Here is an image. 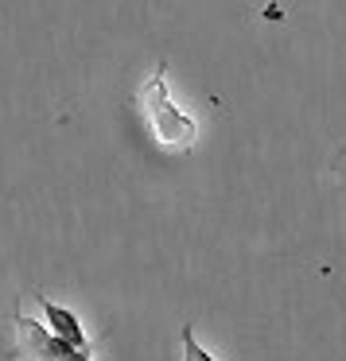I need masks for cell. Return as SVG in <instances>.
<instances>
[{"label":"cell","mask_w":346,"mask_h":361,"mask_svg":"<svg viewBox=\"0 0 346 361\" xmlns=\"http://www.w3.org/2000/svg\"><path fill=\"white\" fill-rule=\"evenodd\" d=\"M141 109H144V125H148L152 140L167 152H191L198 140V125L191 113H183L172 102L167 90V63H160L152 71V78L141 86Z\"/></svg>","instance_id":"cell-1"},{"label":"cell","mask_w":346,"mask_h":361,"mask_svg":"<svg viewBox=\"0 0 346 361\" xmlns=\"http://www.w3.org/2000/svg\"><path fill=\"white\" fill-rule=\"evenodd\" d=\"M12 326H16L20 361H90L86 350L71 345L66 338H59L55 330H47L43 322L28 319V314H12Z\"/></svg>","instance_id":"cell-2"},{"label":"cell","mask_w":346,"mask_h":361,"mask_svg":"<svg viewBox=\"0 0 346 361\" xmlns=\"http://www.w3.org/2000/svg\"><path fill=\"white\" fill-rule=\"evenodd\" d=\"M35 299H40V311H43V319H47V330H55V334H59V338H66L71 345L86 350V345H90V338H86V330H82V322L74 319V311L59 307L55 299H47L43 291H35Z\"/></svg>","instance_id":"cell-3"},{"label":"cell","mask_w":346,"mask_h":361,"mask_svg":"<svg viewBox=\"0 0 346 361\" xmlns=\"http://www.w3.org/2000/svg\"><path fill=\"white\" fill-rule=\"evenodd\" d=\"M183 361H214V353H206L203 345L195 342V326H183Z\"/></svg>","instance_id":"cell-4"}]
</instances>
